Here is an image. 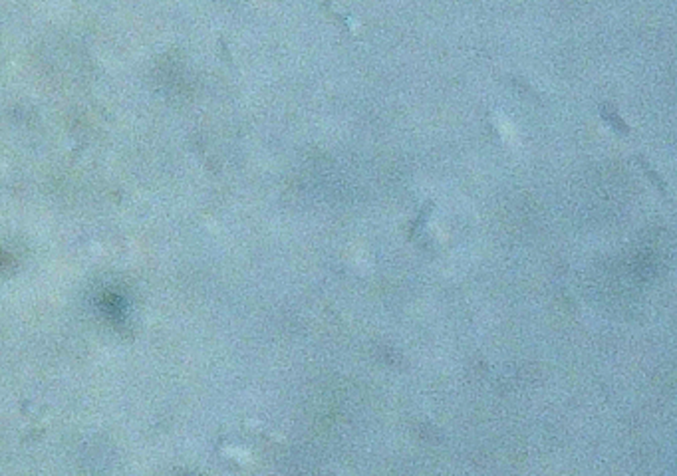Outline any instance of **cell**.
I'll list each match as a JSON object with an SVG mask.
<instances>
[{
    "label": "cell",
    "mask_w": 677,
    "mask_h": 476,
    "mask_svg": "<svg viewBox=\"0 0 677 476\" xmlns=\"http://www.w3.org/2000/svg\"><path fill=\"white\" fill-rule=\"evenodd\" d=\"M510 84H512L519 92L530 95V97H538V95H541L538 86H536L530 77L521 76V74H512V76H510Z\"/></svg>",
    "instance_id": "6"
},
{
    "label": "cell",
    "mask_w": 677,
    "mask_h": 476,
    "mask_svg": "<svg viewBox=\"0 0 677 476\" xmlns=\"http://www.w3.org/2000/svg\"><path fill=\"white\" fill-rule=\"evenodd\" d=\"M600 115H602L604 119L616 129V131H620V134H623V135H630L632 134V127H630V123L623 119L620 115V112L616 110V105H612V103H602L600 105Z\"/></svg>",
    "instance_id": "4"
},
{
    "label": "cell",
    "mask_w": 677,
    "mask_h": 476,
    "mask_svg": "<svg viewBox=\"0 0 677 476\" xmlns=\"http://www.w3.org/2000/svg\"><path fill=\"white\" fill-rule=\"evenodd\" d=\"M322 8H324L328 14H332L334 18L338 20L340 24H342L350 34H357V32L361 30V26H359V22L354 18V14H352L348 8H344L342 4H336V2H324Z\"/></svg>",
    "instance_id": "2"
},
{
    "label": "cell",
    "mask_w": 677,
    "mask_h": 476,
    "mask_svg": "<svg viewBox=\"0 0 677 476\" xmlns=\"http://www.w3.org/2000/svg\"><path fill=\"white\" fill-rule=\"evenodd\" d=\"M487 125H489L490 134L495 139H499L501 143H508L512 139V125L508 123L507 115L499 114V112H487Z\"/></svg>",
    "instance_id": "1"
},
{
    "label": "cell",
    "mask_w": 677,
    "mask_h": 476,
    "mask_svg": "<svg viewBox=\"0 0 677 476\" xmlns=\"http://www.w3.org/2000/svg\"><path fill=\"white\" fill-rule=\"evenodd\" d=\"M433 209H435V201H433V199H429V201L423 205V209L419 210V214L415 216V221L412 223V227H409V232H407V238H409V240H414L415 236H417V234L423 230V227L427 225V221H429V216H431Z\"/></svg>",
    "instance_id": "5"
},
{
    "label": "cell",
    "mask_w": 677,
    "mask_h": 476,
    "mask_svg": "<svg viewBox=\"0 0 677 476\" xmlns=\"http://www.w3.org/2000/svg\"><path fill=\"white\" fill-rule=\"evenodd\" d=\"M636 161H638V165L641 167V171L645 173V175H648V179L654 183V187H656V189H658L659 192L663 195V197H667V195H669V185H667L665 177H663V175H661V173H659L658 169L652 165V161H650L645 155H641V153H638V155H636Z\"/></svg>",
    "instance_id": "3"
}]
</instances>
